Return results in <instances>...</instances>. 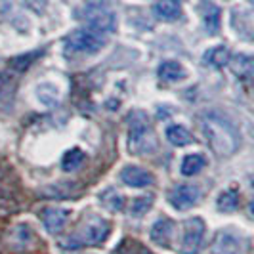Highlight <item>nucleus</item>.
Returning a JSON list of instances; mask_svg holds the SVG:
<instances>
[{
  "label": "nucleus",
  "mask_w": 254,
  "mask_h": 254,
  "mask_svg": "<svg viewBox=\"0 0 254 254\" xmlns=\"http://www.w3.org/2000/svg\"><path fill=\"white\" fill-rule=\"evenodd\" d=\"M111 233V224L102 216H92L88 222H84L76 229L73 235H69L65 241H62L64 249H84V247H98L105 243V239Z\"/></svg>",
  "instance_id": "obj_3"
},
{
  "label": "nucleus",
  "mask_w": 254,
  "mask_h": 254,
  "mask_svg": "<svg viewBox=\"0 0 254 254\" xmlns=\"http://www.w3.org/2000/svg\"><path fill=\"white\" fill-rule=\"evenodd\" d=\"M165 136L172 145H178V147L191 143L190 130H188L186 127H182V125H170V127L166 128Z\"/></svg>",
  "instance_id": "obj_16"
},
{
  "label": "nucleus",
  "mask_w": 254,
  "mask_h": 254,
  "mask_svg": "<svg viewBox=\"0 0 254 254\" xmlns=\"http://www.w3.org/2000/svg\"><path fill=\"white\" fill-rule=\"evenodd\" d=\"M128 149L132 155H151L157 151V136L143 111L128 115Z\"/></svg>",
  "instance_id": "obj_2"
},
{
  "label": "nucleus",
  "mask_w": 254,
  "mask_h": 254,
  "mask_svg": "<svg viewBox=\"0 0 254 254\" xmlns=\"http://www.w3.org/2000/svg\"><path fill=\"white\" fill-rule=\"evenodd\" d=\"M13 92H15V78H13V73H10V71L0 73V103L10 102L13 98Z\"/></svg>",
  "instance_id": "obj_19"
},
{
  "label": "nucleus",
  "mask_w": 254,
  "mask_h": 254,
  "mask_svg": "<svg viewBox=\"0 0 254 254\" xmlns=\"http://www.w3.org/2000/svg\"><path fill=\"white\" fill-rule=\"evenodd\" d=\"M105 46V35L96 33L88 27L73 31L65 40V52L73 56H90Z\"/></svg>",
  "instance_id": "obj_4"
},
{
  "label": "nucleus",
  "mask_w": 254,
  "mask_h": 254,
  "mask_svg": "<svg viewBox=\"0 0 254 254\" xmlns=\"http://www.w3.org/2000/svg\"><path fill=\"white\" fill-rule=\"evenodd\" d=\"M153 201H155L153 195H143V197L132 199V203H130V214L132 216H143L153 206Z\"/></svg>",
  "instance_id": "obj_24"
},
{
  "label": "nucleus",
  "mask_w": 254,
  "mask_h": 254,
  "mask_svg": "<svg viewBox=\"0 0 254 254\" xmlns=\"http://www.w3.org/2000/svg\"><path fill=\"white\" fill-rule=\"evenodd\" d=\"M159 76L166 80V82H178V80H184L188 76V71L186 67L180 64V62H165L159 67Z\"/></svg>",
  "instance_id": "obj_13"
},
{
  "label": "nucleus",
  "mask_w": 254,
  "mask_h": 254,
  "mask_svg": "<svg viewBox=\"0 0 254 254\" xmlns=\"http://www.w3.org/2000/svg\"><path fill=\"white\" fill-rule=\"evenodd\" d=\"M174 235V222L170 218H159L155 224H153L151 231H149V237L155 245L159 247H168L170 245V239Z\"/></svg>",
  "instance_id": "obj_11"
},
{
  "label": "nucleus",
  "mask_w": 254,
  "mask_h": 254,
  "mask_svg": "<svg viewBox=\"0 0 254 254\" xmlns=\"http://www.w3.org/2000/svg\"><path fill=\"white\" fill-rule=\"evenodd\" d=\"M201 197H203V191H201L199 186H195V184H180V186H176L174 190L170 191L168 201L176 210H188V208L199 203Z\"/></svg>",
  "instance_id": "obj_7"
},
{
  "label": "nucleus",
  "mask_w": 254,
  "mask_h": 254,
  "mask_svg": "<svg viewBox=\"0 0 254 254\" xmlns=\"http://www.w3.org/2000/svg\"><path fill=\"white\" fill-rule=\"evenodd\" d=\"M206 166V159L203 153H190L182 159L180 163V172L184 176H197L201 170Z\"/></svg>",
  "instance_id": "obj_12"
},
{
  "label": "nucleus",
  "mask_w": 254,
  "mask_h": 254,
  "mask_svg": "<svg viewBox=\"0 0 254 254\" xmlns=\"http://www.w3.org/2000/svg\"><path fill=\"white\" fill-rule=\"evenodd\" d=\"M37 96L44 105H54V103H58V88H56L54 84H38Z\"/></svg>",
  "instance_id": "obj_25"
},
{
  "label": "nucleus",
  "mask_w": 254,
  "mask_h": 254,
  "mask_svg": "<svg viewBox=\"0 0 254 254\" xmlns=\"http://www.w3.org/2000/svg\"><path fill=\"white\" fill-rule=\"evenodd\" d=\"M119 176H121V182L127 184L128 188H147V186H151L153 182H155V178H153V174L149 170H145V168L136 165L125 166Z\"/></svg>",
  "instance_id": "obj_10"
},
{
  "label": "nucleus",
  "mask_w": 254,
  "mask_h": 254,
  "mask_svg": "<svg viewBox=\"0 0 254 254\" xmlns=\"http://www.w3.org/2000/svg\"><path fill=\"white\" fill-rule=\"evenodd\" d=\"M155 13H157L161 19H166V21L178 19L180 13H182L180 0H157V4H155Z\"/></svg>",
  "instance_id": "obj_14"
},
{
  "label": "nucleus",
  "mask_w": 254,
  "mask_h": 254,
  "mask_svg": "<svg viewBox=\"0 0 254 254\" xmlns=\"http://www.w3.org/2000/svg\"><path fill=\"white\" fill-rule=\"evenodd\" d=\"M204 25H206V31L210 35H216L218 29H220V10L212 4H208L204 10Z\"/></svg>",
  "instance_id": "obj_23"
},
{
  "label": "nucleus",
  "mask_w": 254,
  "mask_h": 254,
  "mask_svg": "<svg viewBox=\"0 0 254 254\" xmlns=\"http://www.w3.org/2000/svg\"><path fill=\"white\" fill-rule=\"evenodd\" d=\"M100 201H102L103 206H105L107 210H111V212H119V210H123V206H125L123 195L117 190H113V188H107L105 191H102Z\"/></svg>",
  "instance_id": "obj_18"
},
{
  "label": "nucleus",
  "mask_w": 254,
  "mask_h": 254,
  "mask_svg": "<svg viewBox=\"0 0 254 254\" xmlns=\"http://www.w3.org/2000/svg\"><path fill=\"white\" fill-rule=\"evenodd\" d=\"M204 222L203 218H190L184 222V233L180 243L182 254H199L204 243Z\"/></svg>",
  "instance_id": "obj_6"
},
{
  "label": "nucleus",
  "mask_w": 254,
  "mask_h": 254,
  "mask_svg": "<svg viewBox=\"0 0 254 254\" xmlns=\"http://www.w3.org/2000/svg\"><path fill=\"white\" fill-rule=\"evenodd\" d=\"M40 218H42V226L50 235H60L71 220V210L69 208H46L42 210Z\"/></svg>",
  "instance_id": "obj_8"
},
{
  "label": "nucleus",
  "mask_w": 254,
  "mask_h": 254,
  "mask_svg": "<svg viewBox=\"0 0 254 254\" xmlns=\"http://www.w3.org/2000/svg\"><path fill=\"white\" fill-rule=\"evenodd\" d=\"M84 161H86V153L82 151L80 147H71L62 157V168H64L65 172H75L76 168L82 166Z\"/></svg>",
  "instance_id": "obj_15"
},
{
  "label": "nucleus",
  "mask_w": 254,
  "mask_h": 254,
  "mask_svg": "<svg viewBox=\"0 0 254 254\" xmlns=\"http://www.w3.org/2000/svg\"><path fill=\"white\" fill-rule=\"evenodd\" d=\"M38 56H40V52H31V54H23V56H17V58H13L12 62H10V67H12V73H23L29 69V65L33 64L35 60H37Z\"/></svg>",
  "instance_id": "obj_22"
},
{
  "label": "nucleus",
  "mask_w": 254,
  "mask_h": 254,
  "mask_svg": "<svg viewBox=\"0 0 254 254\" xmlns=\"http://www.w3.org/2000/svg\"><path fill=\"white\" fill-rule=\"evenodd\" d=\"M199 128L208 147L218 157H231L239 149V132L226 117L218 113H204L199 119Z\"/></svg>",
  "instance_id": "obj_1"
},
{
  "label": "nucleus",
  "mask_w": 254,
  "mask_h": 254,
  "mask_svg": "<svg viewBox=\"0 0 254 254\" xmlns=\"http://www.w3.org/2000/svg\"><path fill=\"white\" fill-rule=\"evenodd\" d=\"M241 235L231 229H224L216 235L208 254H241Z\"/></svg>",
  "instance_id": "obj_9"
},
{
  "label": "nucleus",
  "mask_w": 254,
  "mask_h": 254,
  "mask_svg": "<svg viewBox=\"0 0 254 254\" xmlns=\"http://www.w3.org/2000/svg\"><path fill=\"white\" fill-rule=\"evenodd\" d=\"M204 62L210 64L212 67H224L229 62V50L226 46H216V48H210V50L204 54Z\"/></svg>",
  "instance_id": "obj_21"
},
{
  "label": "nucleus",
  "mask_w": 254,
  "mask_h": 254,
  "mask_svg": "<svg viewBox=\"0 0 254 254\" xmlns=\"http://www.w3.org/2000/svg\"><path fill=\"white\" fill-rule=\"evenodd\" d=\"M216 204L222 212H233V210L237 208V204H239V195H237V191L235 190L222 191V193L218 195Z\"/></svg>",
  "instance_id": "obj_20"
},
{
  "label": "nucleus",
  "mask_w": 254,
  "mask_h": 254,
  "mask_svg": "<svg viewBox=\"0 0 254 254\" xmlns=\"http://www.w3.org/2000/svg\"><path fill=\"white\" fill-rule=\"evenodd\" d=\"M84 17L86 27L96 33L107 35L115 29V13L109 10L107 0H86Z\"/></svg>",
  "instance_id": "obj_5"
},
{
  "label": "nucleus",
  "mask_w": 254,
  "mask_h": 254,
  "mask_svg": "<svg viewBox=\"0 0 254 254\" xmlns=\"http://www.w3.org/2000/svg\"><path fill=\"white\" fill-rule=\"evenodd\" d=\"M253 58L249 54H237L231 60V69L239 78H251L253 75Z\"/></svg>",
  "instance_id": "obj_17"
}]
</instances>
